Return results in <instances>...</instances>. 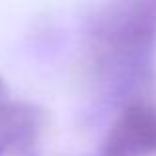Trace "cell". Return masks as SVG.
I'll use <instances>...</instances> for the list:
<instances>
[{
    "label": "cell",
    "instance_id": "277c9868",
    "mask_svg": "<svg viewBox=\"0 0 156 156\" xmlns=\"http://www.w3.org/2000/svg\"><path fill=\"white\" fill-rule=\"evenodd\" d=\"M32 113H36V109L22 103H16L10 95L4 77L0 75V136H4L6 133H10L14 126H18L24 119H28Z\"/></svg>",
    "mask_w": 156,
    "mask_h": 156
},
{
    "label": "cell",
    "instance_id": "3957f363",
    "mask_svg": "<svg viewBox=\"0 0 156 156\" xmlns=\"http://www.w3.org/2000/svg\"><path fill=\"white\" fill-rule=\"evenodd\" d=\"M40 125L42 119L36 111L10 133L0 136V156H38Z\"/></svg>",
    "mask_w": 156,
    "mask_h": 156
},
{
    "label": "cell",
    "instance_id": "7a4b0ae2",
    "mask_svg": "<svg viewBox=\"0 0 156 156\" xmlns=\"http://www.w3.org/2000/svg\"><path fill=\"white\" fill-rule=\"evenodd\" d=\"M103 156H156V105L138 97L122 105L107 130Z\"/></svg>",
    "mask_w": 156,
    "mask_h": 156
},
{
    "label": "cell",
    "instance_id": "6da1fadb",
    "mask_svg": "<svg viewBox=\"0 0 156 156\" xmlns=\"http://www.w3.org/2000/svg\"><path fill=\"white\" fill-rule=\"evenodd\" d=\"M156 48V2H113L97 12L85 40V75L111 103L136 99L148 81Z\"/></svg>",
    "mask_w": 156,
    "mask_h": 156
}]
</instances>
